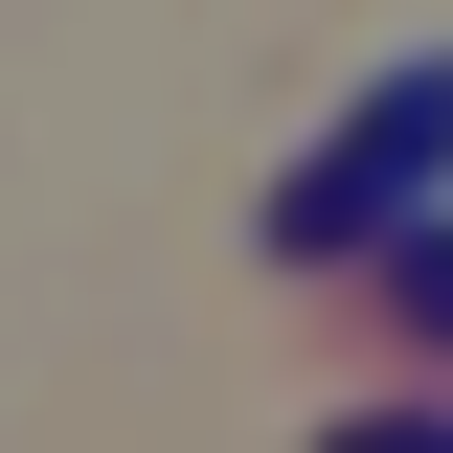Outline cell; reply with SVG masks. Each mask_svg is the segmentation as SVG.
<instances>
[{"label": "cell", "mask_w": 453, "mask_h": 453, "mask_svg": "<svg viewBox=\"0 0 453 453\" xmlns=\"http://www.w3.org/2000/svg\"><path fill=\"white\" fill-rule=\"evenodd\" d=\"M431 204H453V46H408L386 91L273 181V250H295V273H340V250H408Z\"/></svg>", "instance_id": "cell-1"}, {"label": "cell", "mask_w": 453, "mask_h": 453, "mask_svg": "<svg viewBox=\"0 0 453 453\" xmlns=\"http://www.w3.org/2000/svg\"><path fill=\"white\" fill-rule=\"evenodd\" d=\"M386 295H408V340H453V226H408V250H386Z\"/></svg>", "instance_id": "cell-2"}, {"label": "cell", "mask_w": 453, "mask_h": 453, "mask_svg": "<svg viewBox=\"0 0 453 453\" xmlns=\"http://www.w3.org/2000/svg\"><path fill=\"white\" fill-rule=\"evenodd\" d=\"M318 453H453V408H363V431H318Z\"/></svg>", "instance_id": "cell-3"}]
</instances>
